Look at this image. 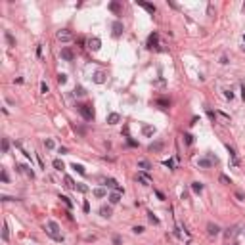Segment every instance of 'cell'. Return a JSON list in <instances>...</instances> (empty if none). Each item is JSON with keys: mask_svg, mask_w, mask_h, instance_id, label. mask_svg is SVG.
Returning a JSON list of instances; mask_svg holds the SVG:
<instances>
[{"mask_svg": "<svg viewBox=\"0 0 245 245\" xmlns=\"http://www.w3.org/2000/svg\"><path fill=\"white\" fill-rule=\"evenodd\" d=\"M46 234L54 241H63V236H61V232H60V226H58V222H54V220L46 222Z\"/></svg>", "mask_w": 245, "mask_h": 245, "instance_id": "6da1fadb", "label": "cell"}, {"mask_svg": "<svg viewBox=\"0 0 245 245\" xmlns=\"http://www.w3.org/2000/svg\"><path fill=\"white\" fill-rule=\"evenodd\" d=\"M77 111L83 115L84 121H92L94 119V109L90 105H86V103H79V105H77Z\"/></svg>", "mask_w": 245, "mask_h": 245, "instance_id": "7a4b0ae2", "label": "cell"}, {"mask_svg": "<svg viewBox=\"0 0 245 245\" xmlns=\"http://www.w3.org/2000/svg\"><path fill=\"white\" fill-rule=\"evenodd\" d=\"M136 4H138V6H142V8L146 10V12H149L151 15L155 14V12H157V8H155L153 4H149V2H144V0H136Z\"/></svg>", "mask_w": 245, "mask_h": 245, "instance_id": "3957f363", "label": "cell"}, {"mask_svg": "<svg viewBox=\"0 0 245 245\" xmlns=\"http://www.w3.org/2000/svg\"><path fill=\"white\" fill-rule=\"evenodd\" d=\"M88 48H90V50H92V52H98V50H100V48H102V40H100V38H98V37L90 38V40H88Z\"/></svg>", "mask_w": 245, "mask_h": 245, "instance_id": "277c9868", "label": "cell"}, {"mask_svg": "<svg viewBox=\"0 0 245 245\" xmlns=\"http://www.w3.org/2000/svg\"><path fill=\"white\" fill-rule=\"evenodd\" d=\"M105 186H107V188H111V190L121 192V194H123V188H121V186L117 184V180H115V178H107V180H105Z\"/></svg>", "mask_w": 245, "mask_h": 245, "instance_id": "5b68a950", "label": "cell"}, {"mask_svg": "<svg viewBox=\"0 0 245 245\" xmlns=\"http://www.w3.org/2000/svg\"><path fill=\"white\" fill-rule=\"evenodd\" d=\"M218 159L213 157V155H209V159H199V167H203V169H207V167H211L213 163H217Z\"/></svg>", "mask_w": 245, "mask_h": 245, "instance_id": "8992f818", "label": "cell"}, {"mask_svg": "<svg viewBox=\"0 0 245 245\" xmlns=\"http://www.w3.org/2000/svg\"><path fill=\"white\" fill-rule=\"evenodd\" d=\"M157 44H159V35H157V33L149 35V38H148V48H157Z\"/></svg>", "mask_w": 245, "mask_h": 245, "instance_id": "52a82bcc", "label": "cell"}, {"mask_svg": "<svg viewBox=\"0 0 245 245\" xmlns=\"http://www.w3.org/2000/svg\"><path fill=\"white\" fill-rule=\"evenodd\" d=\"M58 40H61V42H69V40H71V33L67 31V29L60 31V33H58Z\"/></svg>", "mask_w": 245, "mask_h": 245, "instance_id": "ba28073f", "label": "cell"}, {"mask_svg": "<svg viewBox=\"0 0 245 245\" xmlns=\"http://www.w3.org/2000/svg\"><path fill=\"white\" fill-rule=\"evenodd\" d=\"M138 180L142 182L144 186H149V184H151V178H149V176H148V172H146V171L138 172Z\"/></svg>", "mask_w": 245, "mask_h": 245, "instance_id": "9c48e42d", "label": "cell"}, {"mask_svg": "<svg viewBox=\"0 0 245 245\" xmlns=\"http://www.w3.org/2000/svg\"><path fill=\"white\" fill-rule=\"evenodd\" d=\"M111 29H113V35H115V37H121V35H123V31H125V27H123V23H121V21H115Z\"/></svg>", "mask_w": 245, "mask_h": 245, "instance_id": "30bf717a", "label": "cell"}, {"mask_svg": "<svg viewBox=\"0 0 245 245\" xmlns=\"http://www.w3.org/2000/svg\"><path fill=\"white\" fill-rule=\"evenodd\" d=\"M61 58H63L65 61H73V52H71V48H61Z\"/></svg>", "mask_w": 245, "mask_h": 245, "instance_id": "8fae6325", "label": "cell"}, {"mask_svg": "<svg viewBox=\"0 0 245 245\" xmlns=\"http://www.w3.org/2000/svg\"><path fill=\"white\" fill-rule=\"evenodd\" d=\"M107 199H109V203H111V205H117V203L121 201V192H111Z\"/></svg>", "mask_w": 245, "mask_h": 245, "instance_id": "7c38bea8", "label": "cell"}, {"mask_svg": "<svg viewBox=\"0 0 245 245\" xmlns=\"http://www.w3.org/2000/svg\"><path fill=\"white\" fill-rule=\"evenodd\" d=\"M119 121H121L119 113H109V115H107V125H117Z\"/></svg>", "mask_w": 245, "mask_h": 245, "instance_id": "4fadbf2b", "label": "cell"}, {"mask_svg": "<svg viewBox=\"0 0 245 245\" xmlns=\"http://www.w3.org/2000/svg\"><path fill=\"white\" fill-rule=\"evenodd\" d=\"M207 232L211 234V236H217V234H220V228H218L217 224H213V222H209V224H207Z\"/></svg>", "mask_w": 245, "mask_h": 245, "instance_id": "5bb4252c", "label": "cell"}, {"mask_svg": "<svg viewBox=\"0 0 245 245\" xmlns=\"http://www.w3.org/2000/svg\"><path fill=\"white\" fill-rule=\"evenodd\" d=\"M138 167L142 169V171H146L148 172L149 169H151V165H149V161H146V159H142V161H138Z\"/></svg>", "mask_w": 245, "mask_h": 245, "instance_id": "9a60e30c", "label": "cell"}, {"mask_svg": "<svg viewBox=\"0 0 245 245\" xmlns=\"http://www.w3.org/2000/svg\"><path fill=\"white\" fill-rule=\"evenodd\" d=\"M100 214H102L103 218H109V217H111V209H109V207H105V205H103V207L100 209Z\"/></svg>", "mask_w": 245, "mask_h": 245, "instance_id": "2e32d148", "label": "cell"}, {"mask_svg": "<svg viewBox=\"0 0 245 245\" xmlns=\"http://www.w3.org/2000/svg\"><path fill=\"white\" fill-rule=\"evenodd\" d=\"M192 190H194L195 194H201V192H203V184H201V182H194V184H192Z\"/></svg>", "mask_w": 245, "mask_h": 245, "instance_id": "e0dca14e", "label": "cell"}, {"mask_svg": "<svg viewBox=\"0 0 245 245\" xmlns=\"http://www.w3.org/2000/svg\"><path fill=\"white\" fill-rule=\"evenodd\" d=\"M92 194L96 195V197H105V195H107V192L103 190V188H96V190H94Z\"/></svg>", "mask_w": 245, "mask_h": 245, "instance_id": "ac0fdd59", "label": "cell"}, {"mask_svg": "<svg viewBox=\"0 0 245 245\" xmlns=\"http://www.w3.org/2000/svg\"><path fill=\"white\" fill-rule=\"evenodd\" d=\"M2 239H4V241H8V239H10V230H8V224H4V226H2Z\"/></svg>", "mask_w": 245, "mask_h": 245, "instance_id": "d6986e66", "label": "cell"}, {"mask_svg": "<svg viewBox=\"0 0 245 245\" xmlns=\"http://www.w3.org/2000/svg\"><path fill=\"white\" fill-rule=\"evenodd\" d=\"M103 81H105V79H103V73H102V71H98V73H96V75H94V83H98V84H102V83H103Z\"/></svg>", "mask_w": 245, "mask_h": 245, "instance_id": "ffe728a7", "label": "cell"}, {"mask_svg": "<svg viewBox=\"0 0 245 245\" xmlns=\"http://www.w3.org/2000/svg\"><path fill=\"white\" fill-rule=\"evenodd\" d=\"M54 169H58V171H63V169H65L63 161H61V159H54Z\"/></svg>", "mask_w": 245, "mask_h": 245, "instance_id": "44dd1931", "label": "cell"}, {"mask_svg": "<svg viewBox=\"0 0 245 245\" xmlns=\"http://www.w3.org/2000/svg\"><path fill=\"white\" fill-rule=\"evenodd\" d=\"M75 190L81 192V194H86V192H88V186H84V184H75Z\"/></svg>", "mask_w": 245, "mask_h": 245, "instance_id": "7402d4cb", "label": "cell"}, {"mask_svg": "<svg viewBox=\"0 0 245 245\" xmlns=\"http://www.w3.org/2000/svg\"><path fill=\"white\" fill-rule=\"evenodd\" d=\"M73 169L79 172V174H83V176L86 174V171H84V167H83V165H77V163H73Z\"/></svg>", "mask_w": 245, "mask_h": 245, "instance_id": "603a6c76", "label": "cell"}, {"mask_svg": "<svg viewBox=\"0 0 245 245\" xmlns=\"http://www.w3.org/2000/svg\"><path fill=\"white\" fill-rule=\"evenodd\" d=\"M163 148V144L157 142V144H149V151H159V149Z\"/></svg>", "mask_w": 245, "mask_h": 245, "instance_id": "cb8c5ba5", "label": "cell"}, {"mask_svg": "<svg viewBox=\"0 0 245 245\" xmlns=\"http://www.w3.org/2000/svg\"><path fill=\"white\" fill-rule=\"evenodd\" d=\"M142 132H144L146 136H151L153 132H155V128H153V126H144V128H142Z\"/></svg>", "mask_w": 245, "mask_h": 245, "instance_id": "d4e9b609", "label": "cell"}, {"mask_svg": "<svg viewBox=\"0 0 245 245\" xmlns=\"http://www.w3.org/2000/svg\"><path fill=\"white\" fill-rule=\"evenodd\" d=\"M4 37H6V40H8V44H10V46H15V40H14V37H12L10 33H6Z\"/></svg>", "mask_w": 245, "mask_h": 245, "instance_id": "484cf974", "label": "cell"}, {"mask_svg": "<svg viewBox=\"0 0 245 245\" xmlns=\"http://www.w3.org/2000/svg\"><path fill=\"white\" fill-rule=\"evenodd\" d=\"M58 83H60V84H65V83H67V75L60 73V75H58Z\"/></svg>", "mask_w": 245, "mask_h": 245, "instance_id": "4316f807", "label": "cell"}, {"mask_svg": "<svg viewBox=\"0 0 245 245\" xmlns=\"http://www.w3.org/2000/svg\"><path fill=\"white\" fill-rule=\"evenodd\" d=\"M184 142L188 144V146H192V144H194V136H192V134H184Z\"/></svg>", "mask_w": 245, "mask_h": 245, "instance_id": "83f0119b", "label": "cell"}, {"mask_svg": "<svg viewBox=\"0 0 245 245\" xmlns=\"http://www.w3.org/2000/svg\"><path fill=\"white\" fill-rule=\"evenodd\" d=\"M148 218H149V222H153V224H159V218L155 217L153 213H148Z\"/></svg>", "mask_w": 245, "mask_h": 245, "instance_id": "f1b7e54d", "label": "cell"}, {"mask_svg": "<svg viewBox=\"0 0 245 245\" xmlns=\"http://www.w3.org/2000/svg\"><path fill=\"white\" fill-rule=\"evenodd\" d=\"M65 186H69V188H75V182L71 176H65Z\"/></svg>", "mask_w": 245, "mask_h": 245, "instance_id": "f546056e", "label": "cell"}, {"mask_svg": "<svg viewBox=\"0 0 245 245\" xmlns=\"http://www.w3.org/2000/svg\"><path fill=\"white\" fill-rule=\"evenodd\" d=\"M44 146H46L48 149H54V140L52 138H48V140H44Z\"/></svg>", "mask_w": 245, "mask_h": 245, "instance_id": "4dcf8cb0", "label": "cell"}, {"mask_svg": "<svg viewBox=\"0 0 245 245\" xmlns=\"http://www.w3.org/2000/svg\"><path fill=\"white\" fill-rule=\"evenodd\" d=\"M60 199H61V201H63V203H65V205H67V207H69V209H71V207H73V203H71V199H69V197H65V195H61V197H60Z\"/></svg>", "mask_w": 245, "mask_h": 245, "instance_id": "1f68e13d", "label": "cell"}, {"mask_svg": "<svg viewBox=\"0 0 245 245\" xmlns=\"http://www.w3.org/2000/svg\"><path fill=\"white\" fill-rule=\"evenodd\" d=\"M8 148H10V142H8V138H4V140H2V151H8Z\"/></svg>", "mask_w": 245, "mask_h": 245, "instance_id": "d6a6232c", "label": "cell"}, {"mask_svg": "<svg viewBox=\"0 0 245 245\" xmlns=\"http://www.w3.org/2000/svg\"><path fill=\"white\" fill-rule=\"evenodd\" d=\"M109 8L113 10V12H119V10H121V6H119V2H111V4H109Z\"/></svg>", "mask_w": 245, "mask_h": 245, "instance_id": "836d02e7", "label": "cell"}, {"mask_svg": "<svg viewBox=\"0 0 245 245\" xmlns=\"http://www.w3.org/2000/svg\"><path fill=\"white\" fill-rule=\"evenodd\" d=\"M220 182H222V184H232V180L228 178L226 174H220Z\"/></svg>", "mask_w": 245, "mask_h": 245, "instance_id": "e575fe53", "label": "cell"}, {"mask_svg": "<svg viewBox=\"0 0 245 245\" xmlns=\"http://www.w3.org/2000/svg\"><path fill=\"white\" fill-rule=\"evenodd\" d=\"M75 94H77V96H84V88H83V86L75 88Z\"/></svg>", "mask_w": 245, "mask_h": 245, "instance_id": "d590c367", "label": "cell"}, {"mask_svg": "<svg viewBox=\"0 0 245 245\" xmlns=\"http://www.w3.org/2000/svg\"><path fill=\"white\" fill-rule=\"evenodd\" d=\"M40 90H42V94H46L48 92V84L46 83H40Z\"/></svg>", "mask_w": 245, "mask_h": 245, "instance_id": "8d00e7d4", "label": "cell"}, {"mask_svg": "<svg viewBox=\"0 0 245 245\" xmlns=\"http://www.w3.org/2000/svg\"><path fill=\"white\" fill-rule=\"evenodd\" d=\"M132 230H134V234H142V232H144V226H134Z\"/></svg>", "mask_w": 245, "mask_h": 245, "instance_id": "74e56055", "label": "cell"}, {"mask_svg": "<svg viewBox=\"0 0 245 245\" xmlns=\"http://www.w3.org/2000/svg\"><path fill=\"white\" fill-rule=\"evenodd\" d=\"M113 245H121V237L119 236H113Z\"/></svg>", "mask_w": 245, "mask_h": 245, "instance_id": "f35d334b", "label": "cell"}, {"mask_svg": "<svg viewBox=\"0 0 245 245\" xmlns=\"http://www.w3.org/2000/svg\"><path fill=\"white\" fill-rule=\"evenodd\" d=\"M165 167H169V169H174V163L169 159V161H165Z\"/></svg>", "mask_w": 245, "mask_h": 245, "instance_id": "ab89813d", "label": "cell"}, {"mask_svg": "<svg viewBox=\"0 0 245 245\" xmlns=\"http://www.w3.org/2000/svg\"><path fill=\"white\" fill-rule=\"evenodd\" d=\"M2 182H8V172L2 171Z\"/></svg>", "mask_w": 245, "mask_h": 245, "instance_id": "60d3db41", "label": "cell"}, {"mask_svg": "<svg viewBox=\"0 0 245 245\" xmlns=\"http://www.w3.org/2000/svg\"><path fill=\"white\" fill-rule=\"evenodd\" d=\"M155 195H157L159 199H165V195H163V192H159V190H155Z\"/></svg>", "mask_w": 245, "mask_h": 245, "instance_id": "b9f144b4", "label": "cell"}, {"mask_svg": "<svg viewBox=\"0 0 245 245\" xmlns=\"http://www.w3.org/2000/svg\"><path fill=\"white\" fill-rule=\"evenodd\" d=\"M224 94H226V98H230V100H232V98H234V94H232L230 90H226V92H224Z\"/></svg>", "mask_w": 245, "mask_h": 245, "instance_id": "7bdbcfd3", "label": "cell"}, {"mask_svg": "<svg viewBox=\"0 0 245 245\" xmlns=\"http://www.w3.org/2000/svg\"><path fill=\"white\" fill-rule=\"evenodd\" d=\"M243 40H245V35H243Z\"/></svg>", "mask_w": 245, "mask_h": 245, "instance_id": "ee69618b", "label": "cell"}]
</instances>
